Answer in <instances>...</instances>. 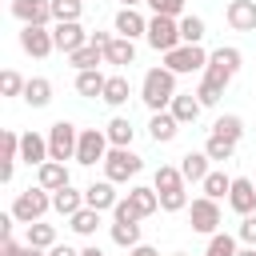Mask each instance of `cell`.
I'll return each instance as SVG.
<instances>
[{
  "label": "cell",
  "mask_w": 256,
  "mask_h": 256,
  "mask_svg": "<svg viewBox=\"0 0 256 256\" xmlns=\"http://www.w3.org/2000/svg\"><path fill=\"white\" fill-rule=\"evenodd\" d=\"M160 56H168L172 48H180L184 40H180V20H172V16H152L148 20V36H144Z\"/></svg>",
  "instance_id": "9c48e42d"
},
{
  "label": "cell",
  "mask_w": 256,
  "mask_h": 256,
  "mask_svg": "<svg viewBox=\"0 0 256 256\" xmlns=\"http://www.w3.org/2000/svg\"><path fill=\"white\" fill-rule=\"evenodd\" d=\"M172 116H176V124L184 128V124H196L200 120V112H204V104L196 100V92H176V100H172V108H168Z\"/></svg>",
  "instance_id": "ffe728a7"
},
{
  "label": "cell",
  "mask_w": 256,
  "mask_h": 256,
  "mask_svg": "<svg viewBox=\"0 0 256 256\" xmlns=\"http://www.w3.org/2000/svg\"><path fill=\"white\" fill-rule=\"evenodd\" d=\"M176 132H180V124H176L172 112H152V120H148V136H152L156 144H172Z\"/></svg>",
  "instance_id": "cb8c5ba5"
},
{
  "label": "cell",
  "mask_w": 256,
  "mask_h": 256,
  "mask_svg": "<svg viewBox=\"0 0 256 256\" xmlns=\"http://www.w3.org/2000/svg\"><path fill=\"white\" fill-rule=\"evenodd\" d=\"M112 32L124 36V40H136V36H148V16H140L136 8H120L116 20H112Z\"/></svg>",
  "instance_id": "d6986e66"
},
{
  "label": "cell",
  "mask_w": 256,
  "mask_h": 256,
  "mask_svg": "<svg viewBox=\"0 0 256 256\" xmlns=\"http://www.w3.org/2000/svg\"><path fill=\"white\" fill-rule=\"evenodd\" d=\"M236 240H244V244H252V248H256V212H252V216H240Z\"/></svg>",
  "instance_id": "ee69618b"
},
{
  "label": "cell",
  "mask_w": 256,
  "mask_h": 256,
  "mask_svg": "<svg viewBox=\"0 0 256 256\" xmlns=\"http://www.w3.org/2000/svg\"><path fill=\"white\" fill-rule=\"evenodd\" d=\"M236 256H256V248H252V244H248V248H240V252H236Z\"/></svg>",
  "instance_id": "681fc988"
},
{
  "label": "cell",
  "mask_w": 256,
  "mask_h": 256,
  "mask_svg": "<svg viewBox=\"0 0 256 256\" xmlns=\"http://www.w3.org/2000/svg\"><path fill=\"white\" fill-rule=\"evenodd\" d=\"M120 4H124V8H140L144 0H120Z\"/></svg>",
  "instance_id": "f907efd6"
},
{
  "label": "cell",
  "mask_w": 256,
  "mask_h": 256,
  "mask_svg": "<svg viewBox=\"0 0 256 256\" xmlns=\"http://www.w3.org/2000/svg\"><path fill=\"white\" fill-rule=\"evenodd\" d=\"M240 248H236V236L232 232H216V236H208V256H236Z\"/></svg>",
  "instance_id": "ab89813d"
},
{
  "label": "cell",
  "mask_w": 256,
  "mask_h": 256,
  "mask_svg": "<svg viewBox=\"0 0 256 256\" xmlns=\"http://www.w3.org/2000/svg\"><path fill=\"white\" fill-rule=\"evenodd\" d=\"M24 88H28V80L16 68H4L0 72V96H24Z\"/></svg>",
  "instance_id": "f35d334b"
},
{
  "label": "cell",
  "mask_w": 256,
  "mask_h": 256,
  "mask_svg": "<svg viewBox=\"0 0 256 256\" xmlns=\"http://www.w3.org/2000/svg\"><path fill=\"white\" fill-rule=\"evenodd\" d=\"M140 168H144V160L132 148H108V156H104V180H112V184H128L132 176H140Z\"/></svg>",
  "instance_id": "5b68a950"
},
{
  "label": "cell",
  "mask_w": 256,
  "mask_h": 256,
  "mask_svg": "<svg viewBox=\"0 0 256 256\" xmlns=\"http://www.w3.org/2000/svg\"><path fill=\"white\" fill-rule=\"evenodd\" d=\"M108 132L104 128H80V144H76V164L92 168V164H104L108 156Z\"/></svg>",
  "instance_id": "30bf717a"
},
{
  "label": "cell",
  "mask_w": 256,
  "mask_h": 256,
  "mask_svg": "<svg viewBox=\"0 0 256 256\" xmlns=\"http://www.w3.org/2000/svg\"><path fill=\"white\" fill-rule=\"evenodd\" d=\"M172 256H184V252H172Z\"/></svg>",
  "instance_id": "f5cc1de1"
},
{
  "label": "cell",
  "mask_w": 256,
  "mask_h": 256,
  "mask_svg": "<svg viewBox=\"0 0 256 256\" xmlns=\"http://www.w3.org/2000/svg\"><path fill=\"white\" fill-rule=\"evenodd\" d=\"M24 244L28 248H56V228L52 224H44V220H36V224H28V236H24Z\"/></svg>",
  "instance_id": "d6a6232c"
},
{
  "label": "cell",
  "mask_w": 256,
  "mask_h": 256,
  "mask_svg": "<svg viewBox=\"0 0 256 256\" xmlns=\"http://www.w3.org/2000/svg\"><path fill=\"white\" fill-rule=\"evenodd\" d=\"M128 256H160V252L148 248V244H136V248H128Z\"/></svg>",
  "instance_id": "bcb514c9"
},
{
  "label": "cell",
  "mask_w": 256,
  "mask_h": 256,
  "mask_svg": "<svg viewBox=\"0 0 256 256\" xmlns=\"http://www.w3.org/2000/svg\"><path fill=\"white\" fill-rule=\"evenodd\" d=\"M20 48H24V52H28L32 60H44V56H52V52H56L52 28H36V24L20 28Z\"/></svg>",
  "instance_id": "7c38bea8"
},
{
  "label": "cell",
  "mask_w": 256,
  "mask_h": 256,
  "mask_svg": "<svg viewBox=\"0 0 256 256\" xmlns=\"http://www.w3.org/2000/svg\"><path fill=\"white\" fill-rule=\"evenodd\" d=\"M80 12H84V0H52V20H56V24L80 20Z\"/></svg>",
  "instance_id": "74e56055"
},
{
  "label": "cell",
  "mask_w": 256,
  "mask_h": 256,
  "mask_svg": "<svg viewBox=\"0 0 256 256\" xmlns=\"http://www.w3.org/2000/svg\"><path fill=\"white\" fill-rule=\"evenodd\" d=\"M104 84H108V76H104L100 68H88V72H76V92H80V96H88V100H96V96H104Z\"/></svg>",
  "instance_id": "83f0119b"
},
{
  "label": "cell",
  "mask_w": 256,
  "mask_h": 256,
  "mask_svg": "<svg viewBox=\"0 0 256 256\" xmlns=\"http://www.w3.org/2000/svg\"><path fill=\"white\" fill-rule=\"evenodd\" d=\"M140 100L148 112H168L172 100H176V72H168L164 64L148 68L144 80H140Z\"/></svg>",
  "instance_id": "7a4b0ae2"
},
{
  "label": "cell",
  "mask_w": 256,
  "mask_h": 256,
  "mask_svg": "<svg viewBox=\"0 0 256 256\" xmlns=\"http://www.w3.org/2000/svg\"><path fill=\"white\" fill-rule=\"evenodd\" d=\"M212 132H216V136H224V140H232V144H240V136H244V120H240L236 112H224V116H216Z\"/></svg>",
  "instance_id": "836d02e7"
},
{
  "label": "cell",
  "mask_w": 256,
  "mask_h": 256,
  "mask_svg": "<svg viewBox=\"0 0 256 256\" xmlns=\"http://www.w3.org/2000/svg\"><path fill=\"white\" fill-rule=\"evenodd\" d=\"M36 184H40V188H48V192L68 188V184H72V180H68V164H60V160L40 164V168H36Z\"/></svg>",
  "instance_id": "7402d4cb"
},
{
  "label": "cell",
  "mask_w": 256,
  "mask_h": 256,
  "mask_svg": "<svg viewBox=\"0 0 256 256\" xmlns=\"http://www.w3.org/2000/svg\"><path fill=\"white\" fill-rule=\"evenodd\" d=\"M108 232H112V244H120V248H136V244H140V216L128 208L124 196H120V204L112 208V224H108Z\"/></svg>",
  "instance_id": "277c9868"
},
{
  "label": "cell",
  "mask_w": 256,
  "mask_h": 256,
  "mask_svg": "<svg viewBox=\"0 0 256 256\" xmlns=\"http://www.w3.org/2000/svg\"><path fill=\"white\" fill-rule=\"evenodd\" d=\"M240 64H244V56H240V48H232V44L208 52V68H204V80H200V88H196V100H200L204 108L220 104V96H224V88L232 84V76L240 72Z\"/></svg>",
  "instance_id": "6da1fadb"
},
{
  "label": "cell",
  "mask_w": 256,
  "mask_h": 256,
  "mask_svg": "<svg viewBox=\"0 0 256 256\" xmlns=\"http://www.w3.org/2000/svg\"><path fill=\"white\" fill-rule=\"evenodd\" d=\"M180 40L184 44H200L204 40V20L200 16H180Z\"/></svg>",
  "instance_id": "60d3db41"
},
{
  "label": "cell",
  "mask_w": 256,
  "mask_h": 256,
  "mask_svg": "<svg viewBox=\"0 0 256 256\" xmlns=\"http://www.w3.org/2000/svg\"><path fill=\"white\" fill-rule=\"evenodd\" d=\"M164 68L176 72V76H192V72H204L208 68V52L200 44H180L164 56Z\"/></svg>",
  "instance_id": "ba28073f"
},
{
  "label": "cell",
  "mask_w": 256,
  "mask_h": 256,
  "mask_svg": "<svg viewBox=\"0 0 256 256\" xmlns=\"http://www.w3.org/2000/svg\"><path fill=\"white\" fill-rule=\"evenodd\" d=\"M204 152H208V160H216V164H224V160H232V156H236V144L212 132V136L204 140Z\"/></svg>",
  "instance_id": "8d00e7d4"
},
{
  "label": "cell",
  "mask_w": 256,
  "mask_h": 256,
  "mask_svg": "<svg viewBox=\"0 0 256 256\" xmlns=\"http://www.w3.org/2000/svg\"><path fill=\"white\" fill-rule=\"evenodd\" d=\"M12 16L28 28V24H36V28H48V20H52V0H12Z\"/></svg>",
  "instance_id": "4fadbf2b"
},
{
  "label": "cell",
  "mask_w": 256,
  "mask_h": 256,
  "mask_svg": "<svg viewBox=\"0 0 256 256\" xmlns=\"http://www.w3.org/2000/svg\"><path fill=\"white\" fill-rule=\"evenodd\" d=\"M80 256H104V252H100L96 244H88V248H80Z\"/></svg>",
  "instance_id": "c3c4849f"
},
{
  "label": "cell",
  "mask_w": 256,
  "mask_h": 256,
  "mask_svg": "<svg viewBox=\"0 0 256 256\" xmlns=\"http://www.w3.org/2000/svg\"><path fill=\"white\" fill-rule=\"evenodd\" d=\"M100 60H104V48H96V44H84L80 52H72V56H68V64H72L76 72H88V68H96Z\"/></svg>",
  "instance_id": "d590c367"
},
{
  "label": "cell",
  "mask_w": 256,
  "mask_h": 256,
  "mask_svg": "<svg viewBox=\"0 0 256 256\" xmlns=\"http://www.w3.org/2000/svg\"><path fill=\"white\" fill-rule=\"evenodd\" d=\"M0 256H28V244H16V240H4V244H0Z\"/></svg>",
  "instance_id": "f6af8a7d"
},
{
  "label": "cell",
  "mask_w": 256,
  "mask_h": 256,
  "mask_svg": "<svg viewBox=\"0 0 256 256\" xmlns=\"http://www.w3.org/2000/svg\"><path fill=\"white\" fill-rule=\"evenodd\" d=\"M16 160H20V132H4V164H0V180L8 184L12 172H16Z\"/></svg>",
  "instance_id": "f546056e"
},
{
  "label": "cell",
  "mask_w": 256,
  "mask_h": 256,
  "mask_svg": "<svg viewBox=\"0 0 256 256\" xmlns=\"http://www.w3.org/2000/svg\"><path fill=\"white\" fill-rule=\"evenodd\" d=\"M68 228H72L76 236H96V228H100V212H96V208H80V212L68 220Z\"/></svg>",
  "instance_id": "e575fe53"
},
{
  "label": "cell",
  "mask_w": 256,
  "mask_h": 256,
  "mask_svg": "<svg viewBox=\"0 0 256 256\" xmlns=\"http://www.w3.org/2000/svg\"><path fill=\"white\" fill-rule=\"evenodd\" d=\"M80 208H84V192H80V188L68 184V188H60V192H52V212H60V216L72 220Z\"/></svg>",
  "instance_id": "d4e9b609"
},
{
  "label": "cell",
  "mask_w": 256,
  "mask_h": 256,
  "mask_svg": "<svg viewBox=\"0 0 256 256\" xmlns=\"http://www.w3.org/2000/svg\"><path fill=\"white\" fill-rule=\"evenodd\" d=\"M128 96H132L128 76H120V72H116V76H108V84H104V96H100V100H104L108 108H124V104H128Z\"/></svg>",
  "instance_id": "484cf974"
},
{
  "label": "cell",
  "mask_w": 256,
  "mask_h": 256,
  "mask_svg": "<svg viewBox=\"0 0 256 256\" xmlns=\"http://www.w3.org/2000/svg\"><path fill=\"white\" fill-rule=\"evenodd\" d=\"M224 20L232 32H256V0H228Z\"/></svg>",
  "instance_id": "2e32d148"
},
{
  "label": "cell",
  "mask_w": 256,
  "mask_h": 256,
  "mask_svg": "<svg viewBox=\"0 0 256 256\" xmlns=\"http://www.w3.org/2000/svg\"><path fill=\"white\" fill-rule=\"evenodd\" d=\"M208 164H212L208 152H184V156H180V176H184V184H204V176L212 172Z\"/></svg>",
  "instance_id": "44dd1931"
},
{
  "label": "cell",
  "mask_w": 256,
  "mask_h": 256,
  "mask_svg": "<svg viewBox=\"0 0 256 256\" xmlns=\"http://www.w3.org/2000/svg\"><path fill=\"white\" fill-rule=\"evenodd\" d=\"M24 104H32V108L52 104V80H48V76H32L28 88H24Z\"/></svg>",
  "instance_id": "f1b7e54d"
},
{
  "label": "cell",
  "mask_w": 256,
  "mask_h": 256,
  "mask_svg": "<svg viewBox=\"0 0 256 256\" xmlns=\"http://www.w3.org/2000/svg\"><path fill=\"white\" fill-rule=\"evenodd\" d=\"M52 40H56V52L72 56V52H80L84 44H92V32H84L80 20H72V24H52Z\"/></svg>",
  "instance_id": "8fae6325"
},
{
  "label": "cell",
  "mask_w": 256,
  "mask_h": 256,
  "mask_svg": "<svg viewBox=\"0 0 256 256\" xmlns=\"http://www.w3.org/2000/svg\"><path fill=\"white\" fill-rule=\"evenodd\" d=\"M228 208H232L236 216H252V212H256V184H252L248 176H232Z\"/></svg>",
  "instance_id": "5bb4252c"
},
{
  "label": "cell",
  "mask_w": 256,
  "mask_h": 256,
  "mask_svg": "<svg viewBox=\"0 0 256 256\" xmlns=\"http://www.w3.org/2000/svg\"><path fill=\"white\" fill-rule=\"evenodd\" d=\"M76 144H80V128L72 120H56L48 128V156L52 160H76Z\"/></svg>",
  "instance_id": "8992f818"
},
{
  "label": "cell",
  "mask_w": 256,
  "mask_h": 256,
  "mask_svg": "<svg viewBox=\"0 0 256 256\" xmlns=\"http://www.w3.org/2000/svg\"><path fill=\"white\" fill-rule=\"evenodd\" d=\"M48 256H80V252L68 248V244H56V248H48Z\"/></svg>",
  "instance_id": "7dc6e473"
},
{
  "label": "cell",
  "mask_w": 256,
  "mask_h": 256,
  "mask_svg": "<svg viewBox=\"0 0 256 256\" xmlns=\"http://www.w3.org/2000/svg\"><path fill=\"white\" fill-rule=\"evenodd\" d=\"M116 204H120V196H116V184H112V180H92V184L84 188V208L112 212Z\"/></svg>",
  "instance_id": "9a60e30c"
},
{
  "label": "cell",
  "mask_w": 256,
  "mask_h": 256,
  "mask_svg": "<svg viewBox=\"0 0 256 256\" xmlns=\"http://www.w3.org/2000/svg\"><path fill=\"white\" fill-rule=\"evenodd\" d=\"M144 4L152 8V16H172V20L188 16V12H184V0H144Z\"/></svg>",
  "instance_id": "b9f144b4"
},
{
  "label": "cell",
  "mask_w": 256,
  "mask_h": 256,
  "mask_svg": "<svg viewBox=\"0 0 256 256\" xmlns=\"http://www.w3.org/2000/svg\"><path fill=\"white\" fill-rule=\"evenodd\" d=\"M204 256H208V252H204Z\"/></svg>",
  "instance_id": "db71d44e"
},
{
  "label": "cell",
  "mask_w": 256,
  "mask_h": 256,
  "mask_svg": "<svg viewBox=\"0 0 256 256\" xmlns=\"http://www.w3.org/2000/svg\"><path fill=\"white\" fill-rule=\"evenodd\" d=\"M104 64H116V68H128V64H136V40L112 36V44L104 48Z\"/></svg>",
  "instance_id": "603a6c76"
},
{
  "label": "cell",
  "mask_w": 256,
  "mask_h": 256,
  "mask_svg": "<svg viewBox=\"0 0 256 256\" xmlns=\"http://www.w3.org/2000/svg\"><path fill=\"white\" fill-rule=\"evenodd\" d=\"M48 208H52V192L36 184V188L16 192V200H12V208H8V212L16 216V224H24V228H28V224L44 220V212H48Z\"/></svg>",
  "instance_id": "3957f363"
},
{
  "label": "cell",
  "mask_w": 256,
  "mask_h": 256,
  "mask_svg": "<svg viewBox=\"0 0 256 256\" xmlns=\"http://www.w3.org/2000/svg\"><path fill=\"white\" fill-rule=\"evenodd\" d=\"M28 256H48V252L44 248H28Z\"/></svg>",
  "instance_id": "816d5d0a"
},
{
  "label": "cell",
  "mask_w": 256,
  "mask_h": 256,
  "mask_svg": "<svg viewBox=\"0 0 256 256\" xmlns=\"http://www.w3.org/2000/svg\"><path fill=\"white\" fill-rule=\"evenodd\" d=\"M20 160H24L28 168L48 164V160H52V156H48V136H40V132H20Z\"/></svg>",
  "instance_id": "e0dca14e"
},
{
  "label": "cell",
  "mask_w": 256,
  "mask_h": 256,
  "mask_svg": "<svg viewBox=\"0 0 256 256\" xmlns=\"http://www.w3.org/2000/svg\"><path fill=\"white\" fill-rule=\"evenodd\" d=\"M204 196H212V200H228V192H232V176L224 172V168H216V172H208L204 176Z\"/></svg>",
  "instance_id": "1f68e13d"
},
{
  "label": "cell",
  "mask_w": 256,
  "mask_h": 256,
  "mask_svg": "<svg viewBox=\"0 0 256 256\" xmlns=\"http://www.w3.org/2000/svg\"><path fill=\"white\" fill-rule=\"evenodd\" d=\"M104 132H108V144H112V148H132L136 128H132V120H128V116H112V120L104 124Z\"/></svg>",
  "instance_id": "4316f807"
},
{
  "label": "cell",
  "mask_w": 256,
  "mask_h": 256,
  "mask_svg": "<svg viewBox=\"0 0 256 256\" xmlns=\"http://www.w3.org/2000/svg\"><path fill=\"white\" fill-rule=\"evenodd\" d=\"M188 220H192V232H200V236H216V232H220V220H224L220 200H212V196H196V200L188 204Z\"/></svg>",
  "instance_id": "52a82bcc"
},
{
  "label": "cell",
  "mask_w": 256,
  "mask_h": 256,
  "mask_svg": "<svg viewBox=\"0 0 256 256\" xmlns=\"http://www.w3.org/2000/svg\"><path fill=\"white\" fill-rule=\"evenodd\" d=\"M128 208L140 216V220H148V216H156L160 212V192L156 188H148V184H136V188H128Z\"/></svg>",
  "instance_id": "ac0fdd59"
},
{
  "label": "cell",
  "mask_w": 256,
  "mask_h": 256,
  "mask_svg": "<svg viewBox=\"0 0 256 256\" xmlns=\"http://www.w3.org/2000/svg\"><path fill=\"white\" fill-rule=\"evenodd\" d=\"M192 200H188V188L180 192H160V212H184Z\"/></svg>",
  "instance_id": "7bdbcfd3"
},
{
  "label": "cell",
  "mask_w": 256,
  "mask_h": 256,
  "mask_svg": "<svg viewBox=\"0 0 256 256\" xmlns=\"http://www.w3.org/2000/svg\"><path fill=\"white\" fill-rule=\"evenodd\" d=\"M152 188H156V192H180V188H184L180 164H160L156 176H152Z\"/></svg>",
  "instance_id": "4dcf8cb0"
}]
</instances>
